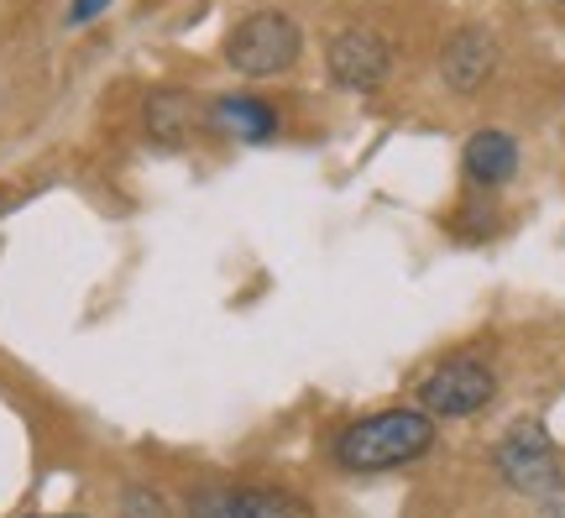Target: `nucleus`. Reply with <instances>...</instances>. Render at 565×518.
Masks as SVG:
<instances>
[{
	"label": "nucleus",
	"instance_id": "nucleus-1",
	"mask_svg": "<svg viewBox=\"0 0 565 518\" xmlns=\"http://www.w3.org/2000/svg\"><path fill=\"white\" fill-rule=\"evenodd\" d=\"M435 445V419L419 409H383V414L356 419L335 440V461L345 472H393L419 461Z\"/></svg>",
	"mask_w": 565,
	"mask_h": 518
},
{
	"label": "nucleus",
	"instance_id": "nucleus-2",
	"mask_svg": "<svg viewBox=\"0 0 565 518\" xmlns=\"http://www.w3.org/2000/svg\"><path fill=\"white\" fill-rule=\"evenodd\" d=\"M299 53H303V38L282 11H257V17H246L225 38V63L236 74H246V80H273L282 68H294Z\"/></svg>",
	"mask_w": 565,
	"mask_h": 518
},
{
	"label": "nucleus",
	"instance_id": "nucleus-3",
	"mask_svg": "<svg viewBox=\"0 0 565 518\" xmlns=\"http://www.w3.org/2000/svg\"><path fill=\"white\" fill-rule=\"evenodd\" d=\"M492 393H498V378H492V367L477 357H450L419 382V403L429 419L477 414V409L492 403Z\"/></svg>",
	"mask_w": 565,
	"mask_h": 518
},
{
	"label": "nucleus",
	"instance_id": "nucleus-4",
	"mask_svg": "<svg viewBox=\"0 0 565 518\" xmlns=\"http://www.w3.org/2000/svg\"><path fill=\"white\" fill-rule=\"evenodd\" d=\"M498 472H503L508 487L534 493V498H550V493L565 487V461L540 424H519V430L498 445Z\"/></svg>",
	"mask_w": 565,
	"mask_h": 518
},
{
	"label": "nucleus",
	"instance_id": "nucleus-5",
	"mask_svg": "<svg viewBox=\"0 0 565 518\" xmlns=\"http://www.w3.org/2000/svg\"><path fill=\"white\" fill-rule=\"evenodd\" d=\"M324 68L341 89H362L366 95L393 74V42L383 32H372V27H345L324 47Z\"/></svg>",
	"mask_w": 565,
	"mask_h": 518
},
{
	"label": "nucleus",
	"instance_id": "nucleus-6",
	"mask_svg": "<svg viewBox=\"0 0 565 518\" xmlns=\"http://www.w3.org/2000/svg\"><path fill=\"white\" fill-rule=\"evenodd\" d=\"M498 68V42L487 38L482 27H461L456 38L445 42V59H440V74L456 95H477Z\"/></svg>",
	"mask_w": 565,
	"mask_h": 518
},
{
	"label": "nucleus",
	"instance_id": "nucleus-7",
	"mask_svg": "<svg viewBox=\"0 0 565 518\" xmlns=\"http://www.w3.org/2000/svg\"><path fill=\"white\" fill-rule=\"evenodd\" d=\"M466 179L482 183V189H503L513 173H519V141L498 131V126H482L477 137L466 141Z\"/></svg>",
	"mask_w": 565,
	"mask_h": 518
},
{
	"label": "nucleus",
	"instance_id": "nucleus-8",
	"mask_svg": "<svg viewBox=\"0 0 565 518\" xmlns=\"http://www.w3.org/2000/svg\"><path fill=\"white\" fill-rule=\"evenodd\" d=\"M210 116H215V126H221L225 137H242V141H273L278 137V116H273V105L252 101V95H221Z\"/></svg>",
	"mask_w": 565,
	"mask_h": 518
},
{
	"label": "nucleus",
	"instance_id": "nucleus-9",
	"mask_svg": "<svg viewBox=\"0 0 565 518\" xmlns=\"http://www.w3.org/2000/svg\"><path fill=\"white\" fill-rule=\"evenodd\" d=\"M225 518H315L309 503L282 493V487H242L225 493Z\"/></svg>",
	"mask_w": 565,
	"mask_h": 518
},
{
	"label": "nucleus",
	"instance_id": "nucleus-10",
	"mask_svg": "<svg viewBox=\"0 0 565 518\" xmlns=\"http://www.w3.org/2000/svg\"><path fill=\"white\" fill-rule=\"evenodd\" d=\"M147 131L158 141H179L183 131H189V101L173 95V89L152 95V101H147Z\"/></svg>",
	"mask_w": 565,
	"mask_h": 518
},
{
	"label": "nucleus",
	"instance_id": "nucleus-11",
	"mask_svg": "<svg viewBox=\"0 0 565 518\" xmlns=\"http://www.w3.org/2000/svg\"><path fill=\"white\" fill-rule=\"evenodd\" d=\"M121 514L126 518H173V514H168V503H162L152 487H126V493H121Z\"/></svg>",
	"mask_w": 565,
	"mask_h": 518
},
{
	"label": "nucleus",
	"instance_id": "nucleus-12",
	"mask_svg": "<svg viewBox=\"0 0 565 518\" xmlns=\"http://www.w3.org/2000/svg\"><path fill=\"white\" fill-rule=\"evenodd\" d=\"M105 6H110V0H74V6H68V27H84V21H95Z\"/></svg>",
	"mask_w": 565,
	"mask_h": 518
},
{
	"label": "nucleus",
	"instance_id": "nucleus-13",
	"mask_svg": "<svg viewBox=\"0 0 565 518\" xmlns=\"http://www.w3.org/2000/svg\"><path fill=\"white\" fill-rule=\"evenodd\" d=\"M540 518H565V503H550V508H545Z\"/></svg>",
	"mask_w": 565,
	"mask_h": 518
}]
</instances>
